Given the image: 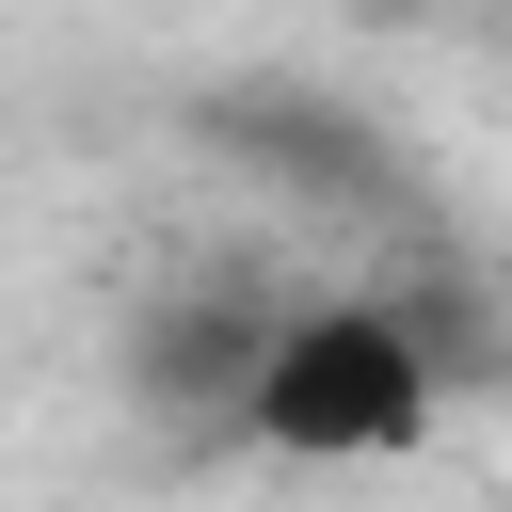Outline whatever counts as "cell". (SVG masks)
Masks as SVG:
<instances>
[{
	"instance_id": "cell-1",
	"label": "cell",
	"mask_w": 512,
	"mask_h": 512,
	"mask_svg": "<svg viewBox=\"0 0 512 512\" xmlns=\"http://www.w3.org/2000/svg\"><path fill=\"white\" fill-rule=\"evenodd\" d=\"M448 400H464L448 352H432L400 304H368V288L288 304V320L240 336V368H224L240 448L288 464V480H384V464H416V448L448 432Z\"/></svg>"
}]
</instances>
